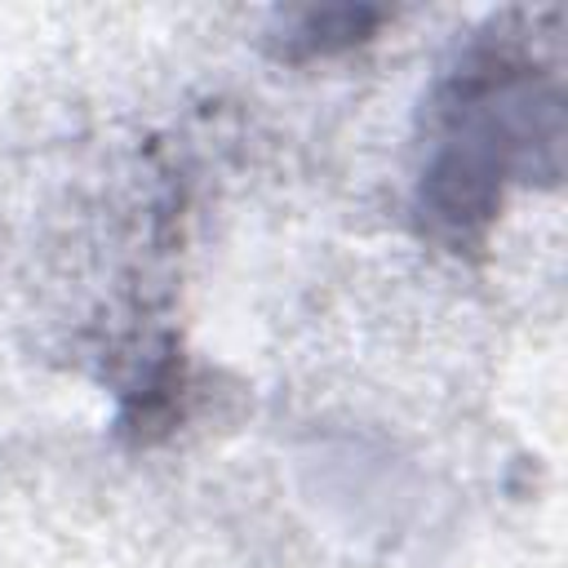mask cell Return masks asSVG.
<instances>
[{"label": "cell", "instance_id": "cell-1", "mask_svg": "<svg viewBox=\"0 0 568 568\" xmlns=\"http://www.w3.org/2000/svg\"><path fill=\"white\" fill-rule=\"evenodd\" d=\"M559 98L541 67L510 44L475 49L435 93L417 213L448 248L479 240L501 209L506 182L555 160Z\"/></svg>", "mask_w": 568, "mask_h": 568}, {"label": "cell", "instance_id": "cell-2", "mask_svg": "<svg viewBox=\"0 0 568 568\" xmlns=\"http://www.w3.org/2000/svg\"><path fill=\"white\" fill-rule=\"evenodd\" d=\"M377 13H364V9H328V13H306L302 18V31L288 36L297 40L306 53H328V49H351L359 40H368Z\"/></svg>", "mask_w": 568, "mask_h": 568}]
</instances>
